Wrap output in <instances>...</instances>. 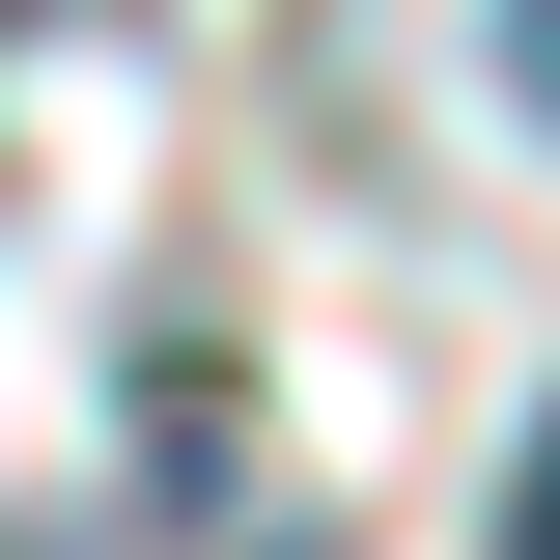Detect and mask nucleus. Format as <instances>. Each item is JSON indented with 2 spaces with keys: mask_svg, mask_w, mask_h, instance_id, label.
<instances>
[]
</instances>
